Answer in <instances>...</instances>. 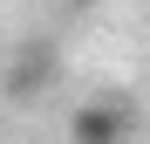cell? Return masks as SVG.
Here are the masks:
<instances>
[{
    "instance_id": "obj_1",
    "label": "cell",
    "mask_w": 150,
    "mask_h": 144,
    "mask_svg": "<svg viewBox=\"0 0 150 144\" xmlns=\"http://www.w3.org/2000/svg\"><path fill=\"white\" fill-rule=\"evenodd\" d=\"M130 137H137V103L123 96H96L68 110V144H130Z\"/></svg>"
},
{
    "instance_id": "obj_2",
    "label": "cell",
    "mask_w": 150,
    "mask_h": 144,
    "mask_svg": "<svg viewBox=\"0 0 150 144\" xmlns=\"http://www.w3.org/2000/svg\"><path fill=\"white\" fill-rule=\"evenodd\" d=\"M55 69H62L55 48H48V41H28L7 62V76H0V96H7V103H41V96L55 89Z\"/></svg>"
},
{
    "instance_id": "obj_3",
    "label": "cell",
    "mask_w": 150,
    "mask_h": 144,
    "mask_svg": "<svg viewBox=\"0 0 150 144\" xmlns=\"http://www.w3.org/2000/svg\"><path fill=\"white\" fill-rule=\"evenodd\" d=\"M62 7H96V0H62Z\"/></svg>"
}]
</instances>
